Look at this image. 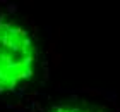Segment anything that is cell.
<instances>
[{
	"mask_svg": "<svg viewBox=\"0 0 120 112\" xmlns=\"http://www.w3.org/2000/svg\"><path fill=\"white\" fill-rule=\"evenodd\" d=\"M36 52L28 31L0 19V91H12L33 76Z\"/></svg>",
	"mask_w": 120,
	"mask_h": 112,
	"instance_id": "6da1fadb",
	"label": "cell"
},
{
	"mask_svg": "<svg viewBox=\"0 0 120 112\" xmlns=\"http://www.w3.org/2000/svg\"><path fill=\"white\" fill-rule=\"evenodd\" d=\"M50 112H91V110H86V109H81V107H55Z\"/></svg>",
	"mask_w": 120,
	"mask_h": 112,
	"instance_id": "7a4b0ae2",
	"label": "cell"
}]
</instances>
